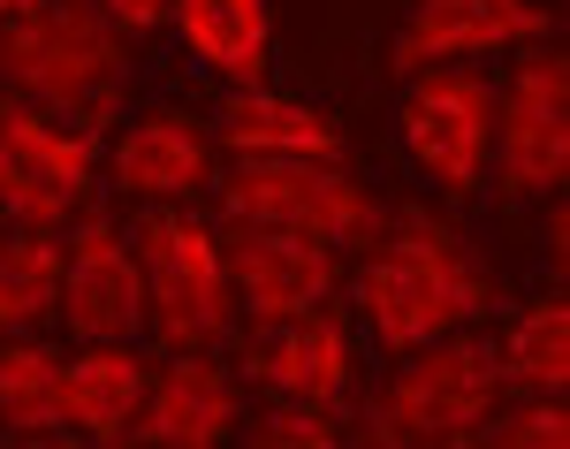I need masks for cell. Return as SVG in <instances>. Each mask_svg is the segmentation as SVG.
Listing matches in <instances>:
<instances>
[{
    "label": "cell",
    "mask_w": 570,
    "mask_h": 449,
    "mask_svg": "<svg viewBox=\"0 0 570 449\" xmlns=\"http://www.w3.org/2000/svg\"><path fill=\"white\" fill-rule=\"evenodd\" d=\"M357 305H365V328L373 343L403 359L419 343H434L449 328H464L472 313L494 305V282L487 267H472V252L456 244V228L434 222V214H395V236L357 267Z\"/></svg>",
    "instance_id": "6da1fadb"
},
{
    "label": "cell",
    "mask_w": 570,
    "mask_h": 449,
    "mask_svg": "<svg viewBox=\"0 0 570 449\" xmlns=\"http://www.w3.org/2000/svg\"><path fill=\"white\" fill-rule=\"evenodd\" d=\"M411 365H395V381L373 397L365 435L381 449H426V442H480V427L502 404V365L494 343L480 335H434L419 351H403Z\"/></svg>",
    "instance_id": "7a4b0ae2"
},
{
    "label": "cell",
    "mask_w": 570,
    "mask_h": 449,
    "mask_svg": "<svg viewBox=\"0 0 570 449\" xmlns=\"http://www.w3.org/2000/svg\"><path fill=\"white\" fill-rule=\"evenodd\" d=\"M137 274H145V320L160 335V351H214L236 313V282H228V252L214 228L153 206L137 222Z\"/></svg>",
    "instance_id": "3957f363"
},
{
    "label": "cell",
    "mask_w": 570,
    "mask_h": 449,
    "mask_svg": "<svg viewBox=\"0 0 570 449\" xmlns=\"http://www.w3.org/2000/svg\"><path fill=\"white\" fill-rule=\"evenodd\" d=\"M0 69L31 91L39 107L99 115L122 85V31L85 0H39L31 16H8Z\"/></svg>",
    "instance_id": "277c9868"
},
{
    "label": "cell",
    "mask_w": 570,
    "mask_h": 449,
    "mask_svg": "<svg viewBox=\"0 0 570 449\" xmlns=\"http://www.w3.org/2000/svg\"><path fill=\"white\" fill-rule=\"evenodd\" d=\"M220 214L236 228H289L320 244H373L389 228V206L335 160H244L220 183Z\"/></svg>",
    "instance_id": "5b68a950"
},
{
    "label": "cell",
    "mask_w": 570,
    "mask_h": 449,
    "mask_svg": "<svg viewBox=\"0 0 570 449\" xmlns=\"http://www.w3.org/2000/svg\"><path fill=\"white\" fill-rule=\"evenodd\" d=\"M91 168H99V137L91 130H61L39 107L0 99V214L23 228H53L77 222L91 206Z\"/></svg>",
    "instance_id": "8992f818"
},
{
    "label": "cell",
    "mask_w": 570,
    "mask_h": 449,
    "mask_svg": "<svg viewBox=\"0 0 570 449\" xmlns=\"http://www.w3.org/2000/svg\"><path fill=\"white\" fill-rule=\"evenodd\" d=\"M403 145L441 183L449 198H472L487 183V153H494V85L480 69H419L403 91Z\"/></svg>",
    "instance_id": "52a82bcc"
},
{
    "label": "cell",
    "mask_w": 570,
    "mask_h": 449,
    "mask_svg": "<svg viewBox=\"0 0 570 449\" xmlns=\"http://www.w3.org/2000/svg\"><path fill=\"white\" fill-rule=\"evenodd\" d=\"M494 176L510 198H556L570 176V61L548 46L494 91Z\"/></svg>",
    "instance_id": "ba28073f"
},
{
    "label": "cell",
    "mask_w": 570,
    "mask_h": 449,
    "mask_svg": "<svg viewBox=\"0 0 570 449\" xmlns=\"http://www.w3.org/2000/svg\"><path fill=\"white\" fill-rule=\"evenodd\" d=\"M61 313L77 328V343H130L145 328V274L137 252L122 244V228L99 206L77 214L69 228V260H61Z\"/></svg>",
    "instance_id": "9c48e42d"
},
{
    "label": "cell",
    "mask_w": 570,
    "mask_h": 449,
    "mask_svg": "<svg viewBox=\"0 0 570 449\" xmlns=\"http://www.w3.org/2000/svg\"><path fill=\"white\" fill-rule=\"evenodd\" d=\"M556 31V16L540 0H419L411 23L395 31L389 69L395 77H419L434 61H480L502 46H532Z\"/></svg>",
    "instance_id": "30bf717a"
},
{
    "label": "cell",
    "mask_w": 570,
    "mask_h": 449,
    "mask_svg": "<svg viewBox=\"0 0 570 449\" xmlns=\"http://www.w3.org/2000/svg\"><path fill=\"white\" fill-rule=\"evenodd\" d=\"M244 373L274 389L282 404H343L351 397V373H357V351H351V320L335 305H312L297 320H274V335H259L244 351Z\"/></svg>",
    "instance_id": "8fae6325"
},
{
    "label": "cell",
    "mask_w": 570,
    "mask_h": 449,
    "mask_svg": "<svg viewBox=\"0 0 570 449\" xmlns=\"http://www.w3.org/2000/svg\"><path fill=\"white\" fill-rule=\"evenodd\" d=\"M228 282H236V297H244L252 320H297V313H312V305L335 297L343 260H335V244H320V236L244 228V236L228 244Z\"/></svg>",
    "instance_id": "7c38bea8"
},
{
    "label": "cell",
    "mask_w": 570,
    "mask_h": 449,
    "mask_svg": "<svg viewBox=\"0 0 570 449\" xmlns=\"http://www.w3.org/2000/svg\"><path fill=\"white\" fill-rule=\"evenodd\" d=\"M244 419V389L236 373L214 365L206 351H176V365L145 389V404L130 419V442H153V449H214L236 435Z\"/></svg>",
    "instance_id": "4fadbf2b"
},
{
    "label": "cell",
    "mask_w": 570,
    "mask_h": 449,
    "mask_svg": "<svg viewBox=\"0 0 570 449\" xmlns=\"http://www.w3.org/2000/svg\"><path fill=\"white\" fill-rule=\"evenodd\" d=\"M220 145L244 153V160H335L343 168L351 130L327 107H312V99H282V91L244 85L220 107Z\"/></svg>",
    "instance_id": "5bb4252c"
},
{
    "label": "cell",
    "mask_w": 570,
    "mask_h": 449,
    "mask_svg": "<svg viewBox=\"0 0 570 449\" xmlns=\"http://www.w3.org/2000/svg\"><path fill=\"white\" fill-rule=\"evenodd\" d=\"M153 389V365L137 359L130 343H85L77 359H61V411L85 442L115 449L130 442V419Z\"/></svg>",
    "instance_id": "9a60e30c"
},
{
    "label": "cell",
    "mask_w": 570,
    "mask_h": 449,
    "mask_svg": "<svg viewBox=\"0 0 570 449\" xmlns=\"http://www.w3.org/2000/svg\"><path fill=\"white\" fill-rule=\"evenodd\" d=\"M107 176H115V191H137V198H190L214 176V145L160 107V115H137L122 130V145L107 153Z\"/></svg>",
    "instance_id": "2e32d148"
},
{
    "label": "cell",
    "mask_w": 570,
    "mask_h": 449,
    "mask_svg": "<svg viewBox=\"0 0 570 449\" xmlns=\"http://www.w3.org/2000/svg\"><path fill=\"white\" fill-rule=\"evenodd\" d=\"M176 23L183 46L236 91L266 77V53H274V8L266 0H176Z\"/></svg>",
    "instance_id": "e0dca14e"
},
{
    "label": "cell",
    "mask_w": 570,
    "mask_h": 449,
    "mask_svg": "<svg viewBox=\"0 0 570 449\" xmlns=\"http://www.w3.org/2000/svg\"><path fill=\"white\" fill-rule=\"evenodd\" d=\"M0 435L8 442H61L69 435L61 351H46V343H8L0 351Z\"/></svg>",
    "instance_id": "ac0fdd59"
},
{
    "label": "cell",
    "mask_w": 570,
    "mask_h": 449,
    "mask_svg": "<svg viewBox=\"0 0 570 449\" xmlns=\"http://www.w3.org/2000/svg\"><path fill=\"white\" fill-rule=\"evenodd\" d=\"M502 389H525V397H563L570 389V305L563 297H540L525 313L510 320V335H502Z\"/></svg>",
    "instance_id": "d6986e66"
},
{
    "label": "cell",
    "mask_w": 570,
    "mask_h": 449,
    "mask_svg": "<svg viewBox=\"0 0 570 449\" xmlns=\"http://www.w3.org/2000/svg\"><path fill=\"white\" fill-rule=\"evenodd\" d=\"M46 313H61V244L23 228L0 244V335H31Z\"/></svg>",
    "instance_id": "ffe728a7"
},
{
    "label": "cell",
    "mask_w": 570,
    "mask_h": 449,
    "mask_svg": "<svg viewBox=\"0 0 570 449\" xmlns=\"http://www.w3.org/2000/svg\"><path fill=\"white\" fill-rule=\"evenodd\" d=\"M252 442L259 449H335L343 442V411L335 404H282L252 419Z\"/></svg>",
    "instance_id": "44dd1931"
},
{
    "label": "cell",
    "mask_w": 570,
    "mask_h": 449,
    "mask_svg": "<svg viewBox=\"0 0 570 449\" xmlns=\"http://www.w3.org/2000/svg\"><path fill=\"white\" fill-rule=\"evenodd\" d=\"M480 442H502V449H563L570 442V411H563V397H532L518 419H487L480 427Z\"/></svg>",
    "instance_id": "7402d4cb"
},
{
    "label": "cell",
    "mask_w": 570,
    "mask_h": 449,
    "mask_svg": "<svg viewBox=\"0 0 570 449\" xmlns=\"http://www.w3.org/2000/svg\"><path fill=\"white\" fill-rule=\"evenodd\" d=\"M99 16H107L115 31H160V23L176 16V0H99Z\"/></svg>",
    "instance_id": "603a6c76"
},
{
    "label": "cell",
    "mask_w": 570,
    "mask_h": 449,
    "mask_svg": "<svg viewBox=\"0 0 570 449\" xmlns=\"http://www.w3.org/2000/svg\"><path fill=\"white\" fill-rule=\"evenodd\" d=\"M31 8H39V0H0V16H31Z\"/></svg>",
    "instance_id": "cb8c5ba5"
},
{
    "label": "cell",
    "mask_w": 570,
    "mask_h": 449,
    "mask_svg": "<svg viewBox=\"0 0 570 449\" xmlns=\"http://www.w3.org/2000/svg\"><path fill=\"white\" fill-rule=\"evenodd\" d=\"M0 222H8V214H0Z\"/></svg>",
    "instance_id": "d4e9b609"
}]
</instances>
